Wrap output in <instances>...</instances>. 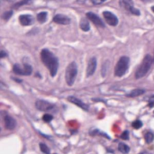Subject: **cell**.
Segmentation results:
<instances>
[{
    "label": "cell",
    "instance_id": "cell-1",
    "mask_svg": "<svg viewBox=\"0 0 154 154\" xmlns=\"http://www.w3.org/2000/svg\"><path fill=\"white\" fill-rule=\"evenodd\" d=\"M41 59L42 63L44 64L47 67V69L49 70L51 76L55 77L59 68V60L54 56V54L51 52L49 50L44 49L41 52Z\"/></svg>",
    "mask_w": 154,
    "mask_h": 154
},
{
    "label": "cell",
    "instance_id": "cell-2",
    "mask_svg": "<svg viewBox=\"0 0 154 154\" xmlns=\"http://www.w3.org/2000/svg\"><path fill=\"white\" fill-rule=\"evenodd\" d=\"M152 61H153V60L150 55H146L144 57L142 64L140 65V67L136 70V73H135L136 78H141L148 73V71L150 70L151 65H152Z\"/></svg>",
    "mask_w": 154,
    "mask_h": 154
},
{
    "label": "cell",
    "instance_id": "cell-3",
    "mask_svg": "<svg viewBox=\"0 0 154 154\" xmlns=\"http://www.w3.org/2000/svg\"><path fill=\"white\" fill-rule=\"evenodd\" d=\"M129 62L130 60L127 56H123L120 58L115 69V75L116 77H123L126 73L129 67Z\"/></svg>",
    "mask_w": 154,
    "mask_h": 154
},
{
    "label": "cell",
    "instance_id": "cell-4",
    "mask_svg": "<svg viewBox=\"0 0 154 154\" xmlns=\"http://www.w3.org/2000/svg\"><path fill=\"white\" fill-rule=\"evenodd\" d=\"M78 74V67L75 62H71L67 70H66V74H65V78L66 82H67L68 86H72L75 82V79L77 78Z\"/></svg>",
    "mask_w": 154,
    "mask_h": 154
},
{
    "label": "cell",
    "instance_id": "cell-5",
    "mask_svg": "<svg viewBox=\"0 0 154 154\" xmlns=\"http://www.w3.org/2000/svg\"><path fill=\"white\" fill-rule=\"evenodd\" d=\"M119 3L120 6L123 7L125 10H127L129 13L135 15H140V11L134 7L133 0H119Z\"/></svg>",
    "mask_w": 154,
    "mask_h": 154
},
{
    "label": "cell",
    "instance_id": "cell-6",
    "mask_svg": "<svg viewBox=\"0 0 154 154\" xmlns=\"http://www.w3.org/2000/svg\"><path fill=\"white\" fill-rule=\"evenodd\" d=\"M103 15H104V18L105 20L106 21V23L111 25V26H116L118 25V18L111 12H107V11H105L103 13Z\"/></svg>",
    "mask_w": 154,
    "mask_h": 154
},
{
    "label": "cell",
    "instance_id": "cell-7",
    "mask_svg": "<svg viewBox=\"0 0 154 154\" xmlns=\"http://www.w3.org/2000/svg\"><path fill=\"white\" fill-rule=\"evenodd\" d=\"M35 106L39 111H50L54 107V105L44 100H38L35 103Z\"/></svg>",
    "mask_w": 154,
    "mask_h": 154
},
{
    "label": "cell",
    "instance_id": "cell-8",
    "mask_svg": "<svg viewBox=\"0 0 154 154\" xmlns=\"http://www.w3.org/2000/svg\"><path fill=\"white\" fill-rule=\"evenodd\" d=\"M86 18L89 19V21H91L92 23H93L94 25H96L97 26L102 27V28L105 27V25H104V23H103V21H102L96 14H94V13H92V12L86 13Z\"/></svg>",
    "mask_w": 154,
    "mask_h": 154
},
{
    "label": "cell",
    "instance_id": "cell-9",
    "mask_svg": "<svg viewBox=\"0 0 154 154\" xmlns=\"http://www.w3.org/2000/svg\"><path fill=\"white\" fill-rule=\"evenodd\" d=\"M97 69V59L95 57L91 58L89 60V63H87V68H86V77H91Z\"/></svg>",
    "mask_w": 154,
    "mask_h": 154
},
{
    "label": "cell",
    "instance_id": "cell-10",
    "mask_svg": "<svg viewBox=\"0 0 154 154\" xmlns=\"http://www.w3.org/2000/svg\"><path fill=\"white\" fill-rule=\"evenodd\" d=\"M68 100H69L70 102H71L72 104L76 105L77 106L80 107L81 109L85 110V111H87V110H89V105H87L86 104H85V103H84L83 101H81L80 99L77 98L76 97H72V96H70V97H68Z\"/></svg>",
    "mask_w": 154,
    "mask_h": 154
},
{
    "label": "cell",
    "instance_id": "cell-11",
    "mask_svg": "<svg viewBox=\"0 0 154 154\" xmlns=\"http://www.w3.org/2000/svg\"><path fill=\"white\" fill-rule=\"evenodd\" d=\"M53 21L55 22L56 24L63 25H69V24L70 23V19L68 16L63 15H56L53 17Z\"/></svg>",
    "mask_w": 154,
    "mask_h": 154
},
{
    "label": "cell",
    "instance_id": "cell-12",
    "mask_svg": "<svg viewBox=\"0 0 154 154\" xmlns=\"http://www.w3.org/2000/svg\"><path fill=\"white\" fill-rule=\"evenodd\" d=\"M19 21L22 25L26 26V25H31L33 23V18L32 15H20L19 17Z\"/></svg>",
    "mask_w": 154,
    "mask_h": 154
},
{
    "label": "cell",
    "instance_id": "cell-13",
    "mask_svg": "<svg viewBox=\"0 0 154 154\" xmlns=\"http://www.w3.org/2000/svg\"><path fill=\"white\" fill-rule=\"evenodd\" d=\"M4 122H5V126H6V128H7V130H13V129H15V125H16L15 120L12 116H8V115H7V116H5Z\"/></svg>",
    "mask_w": 154,
    "mask_h": 154
},
{
    "label": "cell",
    "instance_id": "cell-14",
    "mask_svg": "<svg viewBox=\"0 0 154 154\" xmlns=\"http://www.w3.org/2000/svg\"><path fill=\"white\" fill-rule=\"evenodd\" d=\"M145 93V90L144 89H134L133 91H131L130 93H128L126 95V97H139V96H142Z\"/></svg>",
    "mask_w": 154,
    "mask_h": 154
},
{
    "label": "cell",
    "instance_id": "cell-15",
    "mask_svg": "<svg viewBox=\"0 0 154 154\" xmlns=\"http://www.w3.org/2000/svg\"><path fill=\"white\" fill-rule=\"evenodd\" d=\"M80 28L85 32H89V29H90V25H89V21H86V19H82L81 22H80Z\"/></svg>",
    "mask_w": 154,
    "mask_h": 154
},
{
    "label": "cell",
    "instance_id": "cell-16",
    "mask_svg": "<svg viewBox=\"0 0 154 154\" xmlns=\"http://www.w3.org/2000/svg\"><path fill=\"white\" fill-rule=\"evenodd\" d=\"M13 70H14V72H15V74H17V75H24V76H25V70H24V68L22 69L18 64L14 65Z\"/></svg>",
    "mask_w": 154,
    "mask_h": 154
},
{
    "label": "cell",
    "instance_id": "cell-17",
    "mask_svg": "<svg viewBox=\"0 0 154 154\" xmlns=\"http://www.w3.org/2000/svg\"><path fill=\"white\" fill-rule=\"evenodd\" d=\"M37 19L40 23H44L47 20V13L46 12H41L37 15Z\"/></svg>",
    "mask_w": 154,
    "mask_h": 154
},
{
    "label": "cell",
    "instance_id": "cell-18",
    "mask_svg": "<svg viewBox=\"0 0 154 154\" xmlns=\"http://www.w3.org/2000/svg\"><path fill=\"white\" fill-rule=\"evenodd\" d=\"M118 150H119L121 152H123V153H128V152L130 151L129 146L126 145V144H124V143H123V142L119 143V145H118Z\"/></svg>",
    "mask_w": 154,
    "mask_h": 154
},
{
    "label": "cell",
    "instance_id": "cell-19",
    "mask_svg": "<svg viewBox=\"0 0 154 154\" xmlns=\"http://www.w3.org/2000/svg\"><path fill=\"white\" fill-rule=\"evenodd\" d=\"M24 70H25V76H29L33 72L32 66L29 65V64H27V63H25L24 64Z\"/></svg>",
    "mask_w": 154,
    "mask_h": 154
},
{
    "label": "cell",
    "instance_id": "cell-20",
    "mask_svg": "<svg viewBox=\"0 0 154 154\" xmlns=\"http://www.w3.org/2000/svg\"><path fill=\"white\" fill-rule=\"evenodd\" d=\"M144 137H145V140H146L147 143H150L154 139V135H153V134L151 133V131H148V133H146Z\"/></svg>",
    "mask_w": 154,
    "mask_h": 154
},
{
    "label": "cell",
    "instance_id": "cell-21",
    "mask_svg": "<svg viewBox=\"0 0 154 154\" xmlns=\"http://www.w3.org/2000/svg\"><path fill=\"white\" fill-rule=\"evenodd\" d=\"M40 149H41V152H43L44 154H50V149L46 144L42 143V142L40 143Z\"/></svg>",
    "mask_w": 154,
    "mask_h": 154
},
{
    "label": "cell",
    "instance_id": "cell-22",
    "mask_svg": "<svg viewBox=\"0 0 154 154\" xmlns=\"http://www.w3.org/2000/svg\"><path fill=\"white\" fill-rule=\"evenodd\" d=\"M131 125H133V127L134 129H140L142 126V123L140 120H135L133 123H131Z\"/></svg>",
    "mask_w": 154,
    "mask_h": 154
},
{
    "label": "cell",
    "instance_id": "cell-23",
    "mask_svg": "<svg viewBox=\"0 0 154 154\" xmlns=\"http://www.w3.org/2000/svg\"><path fill=\"white\" fill-rule=\"evenodd\" d=\"M42 120L44 121L45 123H50L52 120V116L49 114H46V115H44L42 116Z\"/></svg>",
    "mask_w": 154,
    "mask_h": 154
},
{
    "label": "cell",
    "instance_id": "cell-24",
    "mask_svg": "<svg viewBox=\"0 0 154 154\" xmlns=\"http://www.w3.org/2000/svg\"><path fill=\"white\" fill-rule=\"evenodd\" d=\"M12 14H13V12L12 11H8V12H6V13H4L3 14V16H2V18L4 19V20H8L11 16H12Z\"/></svg>",
    "mask_w": 154,
    "mask_h": 154
},
{
    "label": "cell",
    "instance_id": "cell-25",
    "mask_svg": "<svg viewBox=\"0 0 154 154\" xmlns=\"http://www.w3.org/2000/svg\"><path fill=\"white\" fill-rule=\"evenodd\" d=\"M122 139H123V140H128V139H129V134H128L127 131H123V134H122Z\"/></svg>",
    "mask_w": 154,
    "mask_h": 154
},
{
    "label": "cell",
    "instance_id": "cell-26",
    "mask_svg": "<svg viewBox=\"0 0 154 154\" xmlns=\"http://www.w3.org/2000/svg\"><path fill=\"white\" fill-rule=\"evenodd\" d=\"M91 1L94 5H100V4L104 3L105 1H106V0H91Z\"/></svg>",
    "mask_w": 154,
    "mask_h": 154
},
{
    "label": "cell",
    "instance_id": "cell-27",
    "mask_svg": "<svg viewBox=\"0 0 154 154\" xmlns=\"http://www.w3.org/2000/svg\"><path fill=\"white\" fill-rule=\"evenodd\" d=\"M149 106H150V107H152V106H154V96H153V97H151L150 98V102H149Z\"/></svg>",
    "mask_w": 154,
    "mask_h": 154
},
{
    "label": "cell",
    "instance_id": "cell-28",
    "mask_svg": "<svg viewBox=\"0 0 154 154\" xmlns=\"http://www.w3.org/2000/svg\"><path fill=\"white\" fill-rule=\"evenodd\" d=\"M7 56V53L4 51H1V53H0V57L1 58H5Z\"/></svg>",
    "mask_w": 154,
    "mask_h": 154
},
{
    "label": "cell",
    "instance_id": "cell-29",
    "mask_svg": "<svg viewBox=\"0 0 154 154\" xmlns=\"http://www.w3.org/2000/svg\"><path fill=\"white\" fill-rule=\"evenodd\" d=\"M6 1H7V2H14L15 0H6Z\"/></svg>",
    "mask_w": 154,
    "mask_h": 154
},
{
    "label": "cell",
    "instance_id": "cell-30",
    "mask_svg": "<svg viewBox=\"0 0 154 154\" xmlns=\"http://www.w3.org/2000/svg\"><path fill=\"white\" fill-rule=\"evenodd\" d=\"M151 10H152V11L154 12V7H151Z\"/></svg>",
    "mask_w": 154,
    "mask_h": 154
},
{
    "label": "cell",
    "instance_id": "cell-31",
    "mask_svg": "<svg viewBox=\"0 0 154 154\" xmlns=\"http://www.w3.org/2000/svg\"><path fill=\"white\" fill-rule=\"evenodd\" d=\"M141 154H147V153H141Z\"/></svg>",
    "mask_w": 154,
    "mask_h": 154
},
{
    "label": "cell",
    "instance_id": "cell-32",
    "mask_svg": "<svg viewBox=\"0 0 154 154\" xmlns=\"http://www.w3.org/2000/svg\"><path fill=\"white\" fill-rule=\"evenodd\" d=\"M53 154H56V153H53Z\"/></svg>",
    "mask_w": 154,
    "mask_h": 154
}]
</instances>
